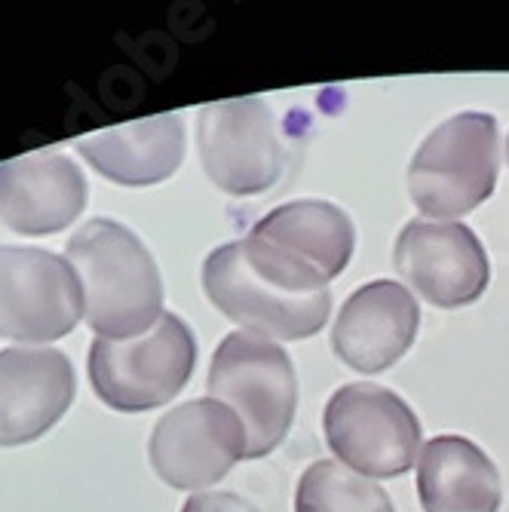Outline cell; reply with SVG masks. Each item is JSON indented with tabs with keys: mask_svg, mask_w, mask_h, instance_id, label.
<instances>
[{
	"mask_svg": "<svg viewBox=\"0 0 509 512\" xmlns=\"http://www.w3.org/2000/svg\"><path fill=\"white\" fill-rule=\"evenodd\" d=\"M203 289L227 319L261 338H310L332 310L326 279L258 237L218 246L203 264Z\"/></svg>",
	"mask_w": 509,
	"mask_h": 512,
	"instance_id": "obj_1",
	"label": "cell"
},
{
	"mask_svg": "<svg viewBox=\"0 0 509 512\" xmlns=\"http://www.w3.org/2000/svg\"><path fill=\"white\" fill-rule=\"evenodd\" d=\"M65 255L83 289V316L99 338L129 341L160 322V267L126 224L114 218L86 221L68 240Z\"/></svg>",
	"mask_w": 509,
	"mask_h": 512,
	"instance_id": "obj_2",
	"label": "cell"
},
{
	"mask_svg": "<svg viewBox=\"0 0 509 512\" xmlns=\"http://www.w3.org/2000/svg\"><path fill=\"white\" fill-rule=\"evenodd\" d=\"M209 399L234 411L249 439L246 457H267L295 421L298 381L289 353L255 332H230L209 365Z\"/></svg>",
	"mask_w": 509,
	"mask_h": 512,
	"instance_id": "obj_3",
	"label": "cell"
},
{
	"mask_svg": "<svg viewBox=\"0 0 509 512\" xmlns=\"http://www.w3.org/2000/svg\"><path fill=\"white\" fill-rule=\"evenodd\" d=\"M197 365V341L181 316L163 313L151 332L89 347V384L114 411H151L175 399L191 381Z\"/></svg>",
	"mask_w": 509,
	"mask_h": 512,
	"instance_id": "obj_4",
	"label": "cell"
},
{
	"mask_svg": "<svg viewBox=\"0 0 509 512\" xmlns=\"http://www.w3.org/2000/svg\"><path fill=\"white\" fill-rule=\"evenodd\" d=\"M497 120L467 111L436 126L408 166V194L424 215L460 218L497 184Z\"/></svg>",
	"mask_w": 509,
	"mask_h": 512,
	"instance_id": "obj_5",
	"label": "cell"
},
{
	"mask_svg": "<svg viewBox=\"0 0 509 512\" xmlns=\"http://www.w3.org/2000/svg\"><path fill=\"white\" fill-rule=\"evenodd\" d=\"M326 439L338 463L365 479H393L411 470L421 448L414 411L378 384L341 387L326 405Z\"/></svg>",
	"mask_w": 509,
	"mask_h": 512,
	"instance_id": "obj_6",
	"label": "cell"
},
{
	"mask_svg": "<svg viewBox=\"0 0 509 512\" xmlns=\"http://www.w3.org/2000/svg\"><path fill=\"white\" fill-rule=\"evenodd\" d=\"M83 289L68 258L50 249L0 246V338L46 344L74 332Z\"/></svg>",
	"mask_w": 509,
	"mask_h": 512,
	"instance_id": "obj_7",
	"label": "cell"
},
{
	"mask_svg": "<svg viewBox=\"0 0 509 512\" xmlns=\"http://www.w3.org/2000/svg\"><path fill=\"white\" fill-rule=\"evenodd\" d=\"M197 148L209 181L234 197L264 194L286 166L280 126L261 99L206 105L197 120Z\"/></svg>",
	"mask_w": 509,
	"mask_h": 512,
	"instance_id": "obj_8",
	"label": "cell"
},
{
	"mask_svg": "<svg viewBox=\"0 0 509 512\" xmlns=\"http://www.w3.org/2000/svg\"><path fill=\"white\" fill-rule=\"evenodd\" d=\"M249 439L240 417L215 399H194L166 411L151 433V463L157 476L197 491L224 479L246 457Z\"/></svg>",
	"mask_w": 509,
	"mask_h": 512,
	"instance_id": "obj_9",
	"label": "cell"
},
{
	"mask_svg": "<svg viewBox=\"0 0 509 512\" xmlns=\"http://www.w3.org/2000/svg\"><path fill=\"white\" fill-rule=\"evenodd\" d=\"M399 273L442 310L467 307L488 289L485 246L467 224L408 221L393 249Z\"/></svg>",
	"mask_w": 509,
	"mask_h": 512,
	"instance_id": "obj_10",
	"label": "cell"
},
{
	"mask_svg": "<svg viewBox=\"0 0 509 512\" xmlns=\"http://www.w3.org/2000/svg\"><path fill=\"white\" fill-rule=\"evenodd\" d=\"M77 393L74 365L53 347L0 350V448L50 433Z\"/></svg>",
	"mask_w": 509,
	"mask_h": 512,
	"instance_id": "obj_11",
	"label": "cell"
},
{
	"mask_svg": "<svg viewBox=\"0 0 509 512\" xmlns=\"http://www.w3.org/2000/svg\"><path fill=\"white\" fill-rule=\"evenodd\" d=\"M421 307L399 283L375 279L356 289L338 313L332 347L350 368L378 375L396 365L418 338Z\"/></svg>",
	"mask_w": 509,
	"mask_h": 512,
	"instance_id": "obj_12",
	"label": "cell"
},
{
	"mask_svg": "<svg viewBox=\"0 0 509 512\" xmlns=\"http://www.w3.org/2000/svg\"><path fill=\"white\" fill-rule=\"evenodd\" d=\"M86 209L80 166L56 151L0 163V221L25 237L65 230Z\"/></svg>",
	"mask_w": 509,
	"mask_h": 512,
	"instance_id": "obj_13",
	"label": "cell"
},
{
	"mask_svg": "<svg viewBox=\"0 0 509 512\" xmlns=\"http://www.w3.org/2000/svg\"><path fill=\"white\" fill-rule=\"evenodd\" d=\"M77 154L99 175L123 188H148L166 181L184 160V123L178 114L148 117L83 135Z\"/></svg>",
	"mask_w": 509,
	"mask_h": 512,
	"instance_id": "obj_14",
	"label": "cell"
},
{
	"mask_svg": "<svg viewBox=\"0 0 509 512\" xmlns=\"http://www.w3.org/2000/svg\"><path fill=\"white\" fill-rule=\"evenodd\" d=\"M424 512H497L503 500L494 460L460 436H436L418 463Z\"/></svg>",
	"mask_w": 509,
	"mask_h": 512,
	"instance_id": "obj_15",
	"label": "cell"
},
{
	"mask_svg": "<svg viewBox=\"0 0 509 512\" xmlns=\"http://www.w3.org/2000/svg\"><path fill=\"white\" fill-rule=\"evenodd\" d=\"M249 237L283 249L322 279H335L353 258L356 234L344 209L326 200H295L264 215Z\"/></svg>",
	"mask_w": 509,
	"mask_h": 512,
	"instance_id": "obj_16",
	"label": "cell"
},
{
	"mask_svg": "<svg viewBox=\"0 0 509 512\" xmlns=\"http://www.w3.org/2000/svg\"><path fill=\"white\" fill-rule=\"evenodd\" d=\"M295 512H396L387 491L350 473L335 460H319L304 470L295 494Z\"/></svg>",
	"mask_w": 509,
	"mask_h": 512,
	"instance_id": "obj_17",
	"label": "cell"
},
{
	"mask_svg": "<svg viewBox=\"0 0 509 512\" xmlns=\"http://www.w3.org/2000/svg\"><path fill=\"white\" fill-rule=\"evenodd\" d=\"M181 512H258L255 503H249L240 494L230 491H206V494H191Z\"/></svg>",
	"mask_w": 509,
	"mask_h": 512,
	"instance_id": "obj_18",
	"label": "cell"
},
{
	"mask_svg": "<svg viewBox=\"0 0 509 512\" xmlns=\"http://www.w3.org/2000/svg\"><path fill=\"white\" fill-rule=\"evenodd\" d=\"M506 160H509V138H506Z\"/></svg>",
	"mask_w": 509,
	"mask_h": 512,
	"instance_id": "obj_19",
	"label": "cell"
}]
</instances>
